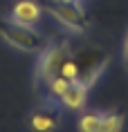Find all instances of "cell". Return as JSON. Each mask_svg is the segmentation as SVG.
I'll use <instances>...</instances> for the list:
<instances>
[{
  "label": "cell",
  "instance_id": "obj_7",
  "mask_svg": "<svg viewBox=\"0 0 128 132\" xmlns=\"http://www.w3.org/2000/svg\"><path fill=\"white\" fill-rule=\"evenodd\" d=\"M88 90L90 87H85L83 83H77V81H72L70 87L63 92V96L58 98V105L61 108H67L72 112H81L88 103Z\"/></svg>",
  "mask_w": 128,
  "mask_h": 132
},
{
  "label": "cell",
  "instance_id": "obj_5",
  "mask_svg": "<svg viewBox=\"0 0 128 132\" xmlns=\"http://www.w3.org/2000/svg\"><path fill=\"white\" fill-rule=\"evenodd\" d=\"M58 125H61V117H58L56 101H45L29 114V128L34 132H56Z\"/></svg>",
  "mask_w": 128,
  "mask_h": 132
},
{
  "label": "cell",
  "instance_id": "obj_8",
  "mask_svg": "<svg viewBox=\"0 0 128 132\" xmlns=\"http://www.w3.org/2000/svg\"><path fill=\"white\" fill-rule=\"evenodd\" d=\"M124 130V112H101L99 132H121Z\"/></svg>",
  "mask_w": 128,
  "mask_h": 132
},
{
  "label": "cell",
  "instance_id": "obj_6",
  "mask_svg": "<svg viewBox=\"0 0 128 132\" xmlns=\"http://www.w3.org/2000/svg\"><path fill=\"white\" fill-rule=\"evenodd\" d=\"M41 16L43 7L38 0H18L11 9V20L20 25H29V27H36L41 22Z\"/></svg>",
  "mask_w": 128,
  "mask_h": 132
},
{
  "label": "cell",
  "instance_id": "obj_9",
  "mask_svg": "<svg viewBox=\"0 0 128 132\" xmlns=\"http://www.w3.org/2000/svg\"><path fill=\"white\" fill-rule=\"evenodd\" d=\"M70 83H72V81L63 78L61 74H58V76H54L52 81H47V83H45V90H47V98H50V101H56V103H58V98L63 96V92L70 87Z\"/></svg>",
  "mask_w": 128,
  "mask_h": 132
},
{
  "label": "cell",
  "instance_id": "obj_1",
  "mask_svg": "<svg viewBox=\"0 0 128 132\" xmlns=\"http://www.w3.org/2000/svg\"><path fill=\"white\" fill-rule=\"evenodd\" d=\"M41 7L63 29L72 34H85L90 27L88 14L81 7V0H41Z\"/></svg>",
  "mask_w": 128,
  "mask_h": 132
},
{
  "label": "cell",
  "instance_id": "obj_2",
  "mask_svg": "<svg viewBox=\"0 0 128 132\" xmlns=\"http://www.w3.org/2000/svg\"><path fill=\"white\" fill-rule=\"evenodd\" d=\"M72 56L70 40L65 38H56V40H47L45 47L38 52V61H36V83L45 85L54 76H58V72L63 67V63Z\"/></svg>",
  "mask_w": 128,
  "mask_h": 132
},
{
  "label": "cell",
  "instance_id": "obj_3",
  "mask_svg": "<svg viewBox=\"0 0 128 132\" xmlns=\"http://www.w3.org/2000/svg\"><path fill=\"white\" fill-rule=\"evenodd\" d=\"M0 40L20 52H41L45 47L47 38L38 31L36 27L14 22L11 18H0Z\"/></svg>",
  "mask_w": 128,
  "mask_h": 132
},
{
  "label": "cell",
  "instance_id": "obj_4",
  "mask_svg": "<svg viewBox=\"0 0 128 132\" xmlns=\"http://www.w3.org/2000/svg\"><path fill=\"white\" fill-rule=\"evenodd\" d=\"M72 58L77 63V83H83L85 87H92L94 81H99L110 61L108 52L101 47H83L77 54L72 52Z\"/></svg>",
  "mask_w": 128,
  "mask_h": 132
},
{
  "label": "cell",
  "instance_id": "obj_10",
  "mask_svg": "<svg viewBox=\"0 0 128 132\" xmlns=\"http://www.w3.org/2000/svg\"><path fill=\"white\" fill-rule=\"evenodd\" d=\"M101 123V112H83L77 121L79 132H99Z\"/></svg>",
  "mask_w": 128,
  "mask_h": 132
},
{
  "label": "cell",
  "instance_id": "obj_11",
  "mask_svg": "<svg viewBox=\"0 0 128 132\" xmlns=\"http://www.w3.org/2000/svg\"><path fill=\"white\" fill-rule=\"evenodd\" d=\"M124 67H126V72H128V31H126V36H124Z\"/></svg>",
  "mask_w": 128,
  "mask_h": 132
}]
</instances>
